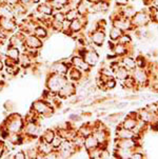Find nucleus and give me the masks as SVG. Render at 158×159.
Listing matches in <instances>:
<instances>
[{
	"label": "nucleus",
	"instance_id": "nucleus-1",
	"mask_svg": "<svg viewBox=\"0 0 158 159\" xmlns=\"http://www.w3.org/2000/svg\"><path fill=\"white\" fill-rule=\"evenodd\" d=\"M131 75L134 77L136 83H137V91H141L142 89H148L150 84V76L146 69L136 68L131 72Z\"/></svg>",
	"mask_w": 158,
	"mask_h": 159
},
{
	"label": "nucleus",
	"instance_id": "nucleus-2",
	"mask_svg": "<svg viewBox=\"0 0 158 159\" xmlns=\"http://www.w3.org/2000/svg\"><path fill=\"white\" fill-rule=\"evenodd\" d=\"M134 29H138V28H147L149 25V23L151 22V16L148 13V11L146 10H141L135 13L134 17L131 19Z\"/></svg>",
	"mask_w": 158,
	"mask_h": 159
},
{
	"label": "nucleus",
	"instance_id": "nucleus-3",
	"mask_svg": "<svg viewBox=\"0 0 158 159\" xmlns=\"http://www.w3.org/2000/svg\"><path fill=\"white\" fill-rule=\"evenodd\" d=\"M80 56L84 58V60L89 64L91 68L95 66L99 61V55L95 51V48H92V50H84L81 54H80Z\"/></svg>",
	"mask_w": 158,
	"mask_h": 159
},
{
	"label": "nucleus",
	"instance_id": "nucleus-4",
	"mask_svg": "<svg viewBox=\"0 0 158 159\" xmlns=\"http://www.w3.org/2000/svg\"><path fill=\"white\" fill-rule=\"evenodd\" d=\"M91 41L97 47H102L106 41V33L102 30H96L91 32Z\"/></svg>",
	"mask_w": 158,
	"mask_h": 159
},
{
	"label": "nucleus",
	"instance_id": "nucleus-5",
	"mask_svg": "<svg viewBox=\"0 0 158 159\" xmlns=\"http://www.w3.org/2000/svg\"><path fill=\"white\" fill-rule=\"evenodd\" d=\"M119 62L122 66H124V68L130 72L134 71V70L137 68V66H136L135 57L131 55H124V56H122V57H120Z\"/></svg>",
	"mask_w": 158,
	"mask_h": 159
},
{
	"label": "nucleus",
	"instance_id": "nucleus-6",
	"mask_svg": "<svg viewBox=\"0 0 158 159\" xmlns=\"http://www.w3.org/2000/svg\"><path fill=\"white\" fill-rule=\"evenodd\" d=\"M72 63H73V66L75 68L79 69L80 71L85 72V73L90 72L91 69H92L89 64L84 60V58H82L81 56H75V57H73V59H72Z\"/></svg>",
	"mask_w": 158,
	"mask_h": 159
},
{
	"label": "nucleus",
	"instance_id": "nucleus-7",
	"mask_svg": "<svg viewBox=\"0 0 158 159\" xmlns=\"http://www.w3.org/2000/svg\"><path fill=\"white\" fill-rule=\"evenodd\" d=\"M116 138L119 139H127V138H135V133L131 130H128V129L124 128L121 125H118L116 128Z\"/></svg>",
	"mask_w": 158,
	"mask_h": 159
},
{
	"label": "nucleus",
	"instance_id": "nucleus-8",
	"mask_svg": "<svg viewBox=\"0 0 158 159\" xmlns=\"http://www.w3.org/2000/svg\"><path fill=\"white\" fill-rule=\"evenodd\" d=\"M121 85L124 88V90H128V91H137V83H136L135 79L132 75L130 74V76H128L124 80H122Z\"/></svg>",
	"mask_w": 158,
	"mask_h": 159
},
{
	"label": "nucleus",
	"instance_id": "nucleus-9",
	"mask_svg": "<svg viewBox=\"0 0 158 159\" xmlns=\"http://www.w3.org/2000/svg\"><path fill=\"white\" fill-rule=\"evenodd\" d=\"M112 53L118 58L122 57L124 55H128V45L119 43V42H115L114 47L112 48Z\"/></svg>",
	"mask_w": 158,
	"mask_h": 159
},
{
	"label": "nucleus",
	"instance_id": "nucleus-10",
	"mask_svg": "<svg viewBox=\"0 0 158 159\" xmlns=\"http://www.w3.org/2000/svg\"><path fill=\"white\" fill-rule=\"evenodd\" d=\"M84 147L85 151H91L93 149H95V148L99 147V143L97 141V139L95 138V136L93 135V134H90L89 136H87L84 138Z\"/></svg>",
	"mask_w": 158,
	"mask_h": 159
},
{
	"label": "nucleus",
	"instance_id": "nucleus-11",
	"mask_svg": "<svg viewBox=\"0 0 158 159\" xmlns=\"http://www.w3.org/2000/svg\"><path fill=\"white\" fill-rule=\"evenodd\" d=\"M131 72L128 71L127 69L124 68V66H122L121 64L117 68L116 70L114 71V77L116 80H119V81H122V80H124L125 78L128 76H130Z\"/></svg>",
	"mask_w": 158,
	"mask_h": 159
},
{
	"label": "nucleus",
	"instance_id": "nucleus-12",
	"mask_svg": "<svg viewBox=\"0 0 158 159\" xmlns=\"http://www.w3.org/2000/svg\"><path fill=\"white\" fill-rule=\"evenodd\" d=\"M135 61H136V66L139 69H147L149 64V59L146 55L142 54H138L137 56H135Z\"/></svg>",
	"mask_w": 158,
	"mask_h": 159
},
{
	"label": "nucleus",
	"instance_id": "nucleus-13",
	"mask_svg": "<svg viewBox=\"0 0 158 159\" xmlns=\"http://www.w3.org/2000/svg\"><path fill=\"white\" fill-rule=\"evenodd\" d=\"M122 34H124V32H122L121 30L116 28V26L112 25V29L110 30V33H109L110 40H111V41H113V42H117Z\"/></svg>",
	"mask_w": 158,
	"mask_h": 159
},
{
	"label": "nucleus",
	"instance_id": "nucleus-14",
	"mask_svg": "<svg viewBox=\"0 0 158 159\" xmlns=\"http://www.w3.org/2000/svg\"><path fill=\"white\" fill-rule=\"evenodd\" d=\"M69 76L70 78H71L73 81H79V80H81L82 79V77H84V74H82V71H80L79 69H77V68H72L71 70H69Z\"/></svg>",
	"mask_w": 158,
	"mask_h": 159
},
{
	"label": "nucleus",
	"instance_id": "nucleus-15",
	"mask_svg": "<svg viewBox=\"0 0 158 159\" xmlns=\"http://www.w3.org/2000/svg\"><path fill=\"white\" fill-rule=\"evenodd\" d=\"M116 84H117V80L115 79V77H109L103 83V91L113 90L116 87Z\"/></svg>",
	"mask_w": 158,
	"mask_h": 159
},
{
	"label": "nucleus",
	"instance_id": "nucleus-16",
	"mask_svg": "<svg viewBox=\"0 0 158 159\" xmlns=\"http://www.w3.org/2000/svg\"><path fill=\"white\" fill-rule=\"evenodd\" d=\"M121 117H122V113H115V114L109 115L106 119L108 120V122L110 125H117L118 122H120Z\"/></svg>",
	"mask_w": 158,
	"mask_h": 159
},
{
	"label": "nucleus",
	"instance_id": "nucleus-17",
	"mask_svg": "<svg viewBox=\"0 0 158 159\" xmlns=\"http://www.w3.org/2000/svg\"><path fill=\"white\" fill-rule=\"evenodd\" d=\"M117 42H119V43H122V44H124V45H129V44H131V43H133V39H132V36H131L129 33H124L120 36V38L118 39V41Z\"/></svg>",
	"mask_w": 158,
	"mask_h": 159
},
{
	"label": "nucleus",
	"instance_id": "nucleus-18",
	"mask_svg": "<svg viewBox=\"0 0 158 159\" xmlns=\"http://www.w3.org/2000/svg\"><path fill=\"white\" fill-rule=\"evenodd\" d=\"M38 11L42 15H52V7L47 4H41L38 7Z\"/></svg>",
	"mask_w": 158,
	"mask_h": 159
},
{
	"label": "nucleus",
	"instance_id": "nucleus-19",
	"mask_svg": "<svg viewBox=\"0 0 158 159\" xmlns=\"http://www.w3.org/2000/svg\"><path fill=\"white\" fill-rule=\"evenodd\" d=\"M54 137L55 135H54V133H53V131H47V133H45L43 136V139L47 143H51V142L53 141V139H54Z\"/></svg>",
	"mask_w": 158,
	"mask_h": 159
},
{
	"label": "nucleus",
	"instance_id": "nucleus-20",
	"mask_svg": "<svg viewBox=\"0 0 158 159\" xmlns=\"http://www.w3.org/2000/svg\"><path fill=\"white\" fill-rule=\"evenodd\" d=\"M7 55H9V58H12L16 60V59L18 58V55H19V53H18V50L16 48H11L9 50V52H7Z\"/></svg>",
	"mask_w": 158,
	"mask_h": 159
},
{
	"label": "nucleus",
	"instance_id": "nucleus-21",
	"mask_svg": "<svg viewBox=\"0 0 158 159\" xmlns=\"http://www.w3.org/2000/svg\"><path fill=\"white\" fill-rule=\"evenodd\" d=\"M35 33H36L37 36H39V37L47 36V31H45L43 28H41V26H39V28H37L36 30H35Z\"/></svg>",
	"mask_w": 158,
	"mask_h": 159
},
{
	"label": "nucleus",
	"instance_id": "nucleus-22",
	"mask_svg": "<svg viewBox=\"0 0 158 159\" xmlns=\"http://www.w3.org/2000/svg\"><path fill=\"white\" fill-rule=\"evenodd\" d=\"M115 3L117 7H124L130 3V0H115Z\"/></svg>",
	"mask_w": 158,
	"mask_h": 159
},
{
	"label": "nucleus",
	"instance_id": "nucleus-23",
	"mask_svg": "<svg viewBox=\"0 0 158 159\" xmlns=\"http://www.w3.org/2000/svg\"><path fill=\"white\" fill-rule=\"evenodd\" d=\"M151 22H154V23H157L158 24V9H157L156 12H155V14L152 16Z\"/></svg>",
	"mask_w": 158,
	"mask_h": 159
},
{
	"label": "nucleus",
	"instance_id": "nucleus-24",
	"mask_svg": "<svg viewBox=\"0 0 158 159\" xmlns=\"http://www.w3.org/2000/svg\"><path fill=\"white\" fill-rule=\"evenodd\" d=\"M150 5H152V7H156V9H158V0H152L151 3H150Z\"/></svg>",
	"mask_w": 158,
	"mask_h": 159
},
{
	"label": "nucleus",
	"instance_id": "nucleus-25",
	"mask_svg": "<svg viewBox=\"0 0 158 159\" xmlns=\"http://www.w3.org/2000/svg\"><path fill=\"white\" fill-rule=\"evenodd\" d=\"M16 158H25V154L23 152H19L16 154Z\"/></svg>",
	"mask_w": 158,
	"mask_h": 159
},
{
	"label": "nucleus",
	"instance_id": "nucleus-26",
	"mask_svg": "<svg viewBox=\"0 0 158 159\" xmlns=\"http://www.w3.org/2000/svg\"><path fill=\"white\" fill-rule=\"evenodd\" d=\"M103 1H109V2H111V0H103Z\"/></svg>",
	"mask_w": 158,
	"mask_h": 159
}]
</instances>
